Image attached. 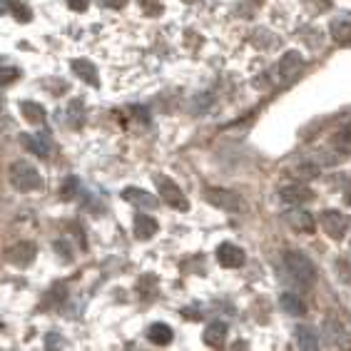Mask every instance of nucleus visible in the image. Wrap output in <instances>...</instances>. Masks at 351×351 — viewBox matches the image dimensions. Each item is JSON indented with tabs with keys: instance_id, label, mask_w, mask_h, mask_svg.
Instances as JSON below:
<instances>
[{
	"instance_id": "f257e3e1",
	"label": "nucleus",
	"mask_w": 351,
	"mask_h": 351,
	"mask_svg": "<svg viewBox=\"0 0 351 351\" xmlns=\"http://www.w3.org/2000/svg\"><path fill=\"white\" fill-rule=\"evenodd\" d=\"M282 262H284V269L289 271L291 279H297L299 284L311 287V284L317 282V267H314V262L306 257L304 252L287 250L282 254Z\"/></svg>"
},
{
	"instance_id": "f03ea898",
	"label": "nucleus",
	"mask_w": 351,
	"mask_h": 351,
	"mask_svg": "<svg viewBox=\"0 0 351 351\" xmlns=\"http://www.w3.org/2000/svg\"><path fill=\"white\" fill-rule=\"evenodd\" d=\"M302 68H304V58H302V53L289 50V53H284L282 58H279L277 65L269 70V80L274 82V85H287V82H291L299 73H302Z\"/></svg>"
},
{
	"instance_id": "7ed1b4c3",
	"label": "nucleus",
	"mask_w": 351,
	"mask_h": 351,
	"mask_svg": "<svg viewBox=\"0 0 351 351\" xmlns=\"http://www.w3.org/2000/svg\"><path fill=\"white\" fill-rule=\"evenodd\" d=\"M10 182H13L15 189H21V192H38L43 187V177L38 175V169L30 162L15 160L10 165Z\"/></svg>"
},
{
	"instance_id": "20e7f679",
	"label": "nucleus",
	"mask_w": 351,
	"mask_h": 351,
	"mask_svg": "<svg viewBox=\"0 0 351 351\" xmlns=\"http://www.w3.org/2000/svg\"><path fill=\"white\" fill-rule=\"evenodd\" d=\"M326 341L334 349H351V326L346 324L344 319L337 317V314H326L324 324H322Z\"/></svg>"
},
{
	"instance_id": "39448f33",
	"label": "nucleus",
	"mask_w": 351,
	"mask_h": 351,
	"mask_svg": "<svg viewBox=\"0 0 351 351\" xmlns=\"http://www.w3.org/2000/svg\"><path fill=\"white\" fill-rule=\"evenodd\" d=\"M155 184H157V192H160V197H162L172 210H182V212L189 210V202H187V197H184V192L180 189V184L172 182L167 175H162V172H160V175H155Z\"/></svg>"
},
{
	"instance_id": "423d86ee",
	"label": "nucleus",
	"mask_w": 351,
	"mask_h": 351,
	"mask_svg": "<svg viewBox=\"0 0 351 351\" xmlns=\"http://www.w3.org/2000/svg\"><path fill=\"white\" fill-rule=\"evenodd\" d=\"M284 222L289 224L294 232H299V234H314V230H317L314 215L306 212L304 207H299V204H294L291 210L284 212Z\"/></svg>"
},
{
	"instance_id": "0eeeda50",
	"label": "nucleus",
	"mask_w": 351,
	"mask_h": 351,
	"mask_svg": "<svg viewBox=\"0 0 351 351\" xmlns=\"http://www.w3.org/2000/svg\"><path fill=\"white\" fill-rule=\"evenodd\" d=\"M319 222H322V230L331 237V239H341L349 230V217L339 210H324L319 215Z\"/></svg>"
},
{
	"instance_id": "6e6552de",
	"label": "nucleus",
	"mask_w": 351,
	"mask_h": 351,
	"mask_svg": "<svg viewBox=\"0 0 351 351\" xmlns=\"http://www.w3.org/2000/svg\"><path fill=\"white\" fill-rule=\"evenodd\" d=\"M207 199H210L215 207L224 212H239L244 207L242 197L232 192V189H222V187H210L207 189Z\"/></svg>"
},
{
	"instance_id": "1a4fd4ad",
	"label": "nucleus",
	"mask_w": 351,
	"mask_h": 351,
	"mask_svg": "<svg viewBox=\"0 0 351 351\" xmlns=\"http://www.w3.org/2000/svg\"><path fill=\"white\" fill-rule=\"evenodd\" d=\"M217 262L227 267V269H234V267H242L244 264V250L237 247L232 242H222L217 247Z\"/></svg>"
},
{
	"instance_id": "9d476101",
	"label": "nucleus",
	"mask_w": 351,
	"mask_h": 351,
	"mask_svg": "<svg viewBox=\"0 0 351 351\" xmlns=\"http://www.w3.org/2000/svg\"><path fill=\"white\" fill-rule=\"evenodd\" d=\"M311 197H314V192H311L306 184H299V182L284 184V187L279 189V199L287 204H304V202H309Z\"/></svg>"
},
{
	"instance_id": "9b49d317",
	"label": "nucleus",
	"mask_w": 351,
	"mask_h": 351,
	"mask_svg": "<svg viewBox=\"0 0 351 351\" xmlns=\"http://www.w3.org/2000/svg\"><path fill=\"white\" fill-rule=\"evenodd\" d=\"M329 30H331V38L339 45H351V13H341L339 18H334Z\"/></svg>"
},
{
	"instance_id": "f8f14e48",
	"label": "nucleus",
	"mask_w": 351,
	"mask_h": 351,
	"mask_svg": "<svg viewBox=\"0 0 351 351\" xmlns=\"http://www.w3.org/2000/svg\"><path fill=\"white\" fill-rule=\"evenodd\" d=\"M122 197L128 199V202L137 204V207H145V210H155L160 199L155 195H149L147 189H140V187H125L122 189Z\"/></svg>"
},
{
	"instance_id": "ddd939ff",
	"label": "nucleus",
	"mask_w": 351,
	"mask_h": 351,
	"mask_svg": "<svg viewBox=\"0 0 351 351\" xmlns=\"http://www.w3.org/2000/svg\"><path fill=\"white\" fill-rule=\"evenodd\" d=\"M294 339H297V346L304 351H317L319 349V331L314 326H297L294 331Z\"/></svg>"
},
{
	"instance_id": "4468645a",
	"label": "nucleus",
	"mask_w": 351,
	"mask_h": 351,
	"mask_svg": "<svg viewBox=\"0 0 351 351\" xmlns=\"http://www.w3.org/2000/svg\"><path fill=\"white\" fill-rule=\"evenodd\" d=\"M8 257H10L13 264H18V267H27V264H33V259H35V244L33 242L15 244L13 250L8 252Z\"/></svg>"
},
{
	"instance_id": "2eb2a0df",
	"label": "nucleus",
	"mask_w": 351,
	"mask_h": 351,
	"mask_svg": "<svg viewBox=\"0 0 351 351\" xmlns=\"http://www.w3.org/2000/svg\"><path fill=\"white\" fill-rule=\"evenodd\" d=\"M279 306H282V311L289 314V317H304L306 314V304L297 294H291V291H284L282 297H279Z\"/></svg>"
},
{
	"instance_id": "dca6fc26",
	"label": "nucleus",
	"mask_w": 351,
	"mask_h": 351,
	"mask_svg": "<svg viewBox=\"0 0 351 351\" xmlns=\"http://www.w3.org/2000/svg\"><path fill=\"white\" fill-rule=\"evenodd\" d=\"M70 68L77 73V77H82V80L88 82V85H93V88H100L97 70H95V65L90 60H73V62H70Z\"/></svg>"
},
{
	"instance_id": "f3484780",
	"label": "nucleus",
	"mask_w": 351,
	"mask_h": 351,
	"mask_svg": "<svg viewBox=\"0 0 351 351\" xmlns=\"http://www.w3.org/2000/svg\"><path fill=\"white\" fill-rule=\"evenodd\" d=\"M157 219L149 215H137L135 217V234L137 239H152V237L157 234Z\"/></svg>"
},
{
	"instance_id": "a211bd4d",
	"label": "nucleus",
	"mask_w": 351,
	"mask_h": 351,
	"mask_svg": "<svg viewBox=\"0 0 351 351\" xmlns=\"http://www.w3.org/2000/svg\"><path fill=\"white\" fill-rule=\"evenodd\" d=\"M21 142L27 152H33V155L43 157V160L50 155V145H47V140H43L40 135H27L25 132V135H21Z\"/></svg>"
},
{
	"instance_id": "6ab92c4d",
	"label": "nucleus",
	"mask_w": 351,
	"mask_h": 351,
	"mask_svg": "<svg viewBox=\"0 0 351 351\" xmlns=\"http://www.w3.org/2000/svg\"><path fill=\"white\" fill-rule=\"evenodd\" d=\"M331 147L337 149L339 155H344V157L351 155V122H346L344 128L331 137Z\"/></svg>"
},
{
	"instance_id": "aec40b11",
	"label": "nucleus",
	"mask_w": 351,
	"mask_h": 351,
	"mask_svg": "<svg viewBox=\"0 0 351 351\" xmlns=\"http://www.w3.org/2000/svg\"><path fill=\"white\" fill-rule=\"evenodd\" d=\"M147 339L152 341V344H160V346H167L172 339H175V331H172V326H167V324H152L147 329Z\"/></svg>"
},
{
	"instance_id": "412c9836",
	"label": "nucleus",
	"mask_w": 351,
	"mask_h": 351,
	"mask_svg": "<svg viewBox=\"0 0 351 351\" xmlns=\"http://www.w3.org/2000/svg\"><path fill=\"white\" fill-rule=\"evenodd\" d=\"M224 337H227V324L224 322H212L207 329H204V344L207 346H222Z\"/></svg>"
},
{
	"instance_id": "4be33fe9",
	"label": "nucleus",
	"mask_w": 351,
	"mask_h": 351,
	"mask_svg": "<svg viewBox=\"0 0 351 351\" xmlns=\"http://www.w3.org/2000/svg\"><path fill=\"white\" fill-rule=\"evenodd\" d=\"M21 112L25 115L27 122H35V125H43V122H45V108H43L40 102L23 100L21 102Z\"/></svg>"
},
{
	"instance_id": "5701e85b",
	"label": "nucleus",
	"mask_w": 351,
	"mask_h": 351,
	"mask_svg": "<svg viewBox=\"0 0 351 351\" xmlns=\"http://www.w3.org/2000/svg\"><path fill=\"white\" fill-rule=\"evenodd\" d=\"M58 192H60L62 199H73L75 195H80V182H77V177H68V180L60 184Z\"/></svg>"
},
{
	"instance_id": "b1692460",
	"label": "nucleus",
	"mask_w": 351,
	"mask_h": 351,
	"mask_svg": "<svg viewBox=\"0 0 351 351\" xmlns=\"http://www.w3.org/2000/svg\"><path fill=\"white\" fill-rule=\"evenodd\" d=\"M299 180H311V177H319V165L317 162H299L294 167Z\"/></svg>"
},
{
	"instance_id": "393cba45",
	"label": "nucleus",
	"mask_w": 351,
	"mask_h": 351,
	"mask_svg": "<svg viewBox=\"0 0 351 351\" xmlns=\"http://www.w3.org/2000/svg\"><path fill=\"white\" fill-rule=\"evenodd\" d=\"M70 5V10H75V13H82V10H88L90 0H65Z\"/></svg>"
},
{
	"instance_id": "a878e982",
	"label": "nucleus",
	"mask_w": 351,
	"mask_h": 351,
	"mask_svg": "<svg viewBox=\"0 0 351 351\" xmlns=\"http://www.w3.org/2000/svg\"><path fill=\"white\" fill-rule=\"evenodd\" d=\"M0 75H3V77H0V85H8V82H13L21 73H18L15 68H8V70H3Z\"/></svg>"
},
{
	"instance_id": "bb28decb",
	"label": "nucleus",
	"mask_w": 351,
	"mask_h": 351,
	"mask_svg": "<svg viewBox=\"0 0 351 351\" xmlns=\"http://www.w3.org/2000/svg\"><path fill=\"white\" fill-rule=\"evenodd\" d=\"M102 8H112V10H120V8L128 5V0H97Z\"/></svg>"
},
{
	"instance_id": "cd10ccee",
	"label": "nucleus",
	"mask_w": 351,
	"mask_h": 351,
	"mask_svg": "<svg viewBox=\"0 0 351 351\" xmlns=\"http://www.w3.org/2000/svg\"><path fill=\"white\" fill-rule=\"evenodd\" d=\"M344 199H346V204H349V207H351V189H349V192H346V197H344Z\"/></svg>"
},
{
	"instance_id": "c85d7f7f",
	"label": "nucleus",
	"mask_w": 351,
	"mask_h": 351,
	"mask_svg": "<svg viewBox=\"0 0 351 351\" xmlns=\"http://www.w3.org/2000/svg\"><path fill=\"white\" fill-rule=\"evenodd\" d=\"M0 331H3V322H0Z\"/></svg>"
},
{
	"instance_id": "c756f323",
	"label": "nucleus",
	"mask_w": 351,
	"mask_h": 351,
	"mask_svg": "<svg viewBox=\"0 0 351 351\" xmlns=\"http://www.w3.org/2000/svg\"><path fill=\"white\" fill-rule=\"evenodd\" d=\"M187 3H195V0H187Z\"/></svg>"
}]
</instances>
